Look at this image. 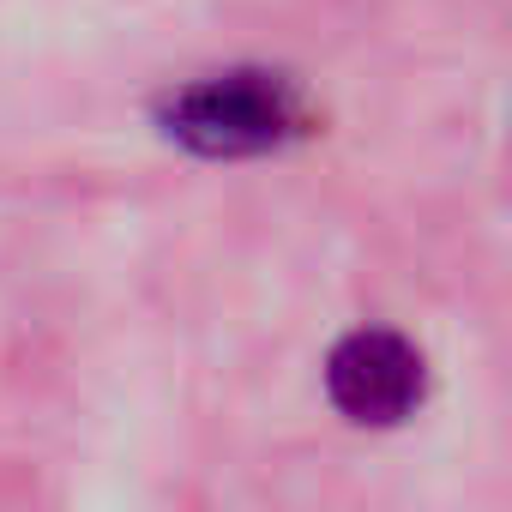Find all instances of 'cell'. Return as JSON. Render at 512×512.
<instances>
[{"instance_id": "1", "label": "cell", "mask_w": 512, "mask_h": 512, "mask_svg": "<svg viewBox=\"0 0 512 512\" xmlns=\"http://www.w3.org/2000/svg\"><path fill=\"white\" fill-rule=\"evenodd\" d=\"M163 121H169V139L199 157H260L296 133V97L278 79L229 73L181 91Z\"/></svg>"}, {"instance_id": "2", "label": "cell", "mask_w": 512, "mask_h": 512, "mask_svg": "<svg viewBox=\"0 0 512 512\" xmlns=\"http://www.w3.org/2000/svg\"><path fill=\"white\" fill-rule=\"evenodd\" d=\"M326 392L350 422H398L422 398V356L392 332H356L332 350Z\"/></svg>"}]
</instances>
